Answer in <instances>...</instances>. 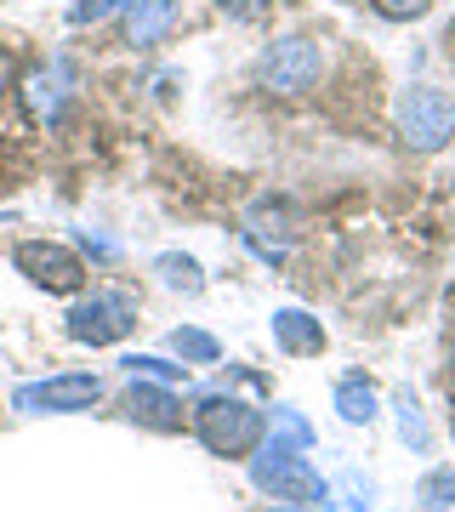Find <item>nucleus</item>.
<instances>
[{
  "instance_id": "17",
  "label": "nucleus",
  "mask_w": 455,
  "mask_h": 512,
  "mask_svg": "<svg viewBox=\"0 0 455 512\" xmlns=\"http://www.w3.org/2000/svg\"><path fill=\"white\" fill-rule=\"evenodd\" d=\"M222 12H228V18H262V12H268L273 0H217Z\"/></svg>"
},
{
  "instance_id": "4",
  "label": "nucleus",
  "mask_w": 455,
  "mask_h": 512,
  "mask_svg": "<svg viewBox=\"0 0 455 512\" xmlns=\"http://www.w3.org/2000/svg\"><path fill=\"white\" fill-rule=\"evenodd\" d=\"M131 325H137V308H131V296H120V291L91 296V302H80V308L69 313V336L74 342H91V348L120 342Z\"/></svg>"
},
{
  "instance_id": "13",
  "label": "nucleus",
  "mask_w": 455,
  "mask_h": 512,
  "mask_svg": "<svg viewBox=\"0 0 455 512\" xmlns=\"http://www.w3.org/2000/svg\"><path fill=\"white\" fill-rule=\"evenodd\" d=\"M126 0H74L69 6V23H97V18H109V12H120Z\"/></svg>"
},
{
  "instance_id": "15",
  "label": "nucleus",
  "mask_w": 455,
  "mask_h": 512,
  "mask_svg": "<svg viewBox=\"0 0 455 512\" xmlns=\"http://www.w3.org/2000/svg\"><path fill=\"white\" fill-rule=\"evenodd\" d=\"M421 495H427L433 507H450V512H455V478H450V473H433L427 484H421Z\"/></svg>"
},
{
  "instance_id": "6",
  "label": "nucleus",
  "mask_w": 455,
  "mask_h": 512,
  "mask_svg": "<svg viewBox=\"0 0 455 512\" xmlns=\"http://www.w3.org/2000/svg\"><path fill=\"white\" fill-rule=\"evenodd\" d=\"M97 376H52V382H29V387H18V410H52V416H63V410H91L97 404Z\"/></svg>"
},
{
  "instance_id": "10",
  "label": "nucleus",
  "mask_w": 455,
  "mask_h": 512,
  "mask_svg": "<svg viewBox=\"0 0 455 512\" xmlns=\"http://www.w3.org/2000/svg\"><path fill=\"white\" fill-rule=\"evenodd\" d=\"M336 404H342L347 421H370V416H376V399H370V387H364V382H342Z\"/></svg>"
},
{
  "instance_id": "9",
  "label": "nucleus",
  "mask_w": 455,
  "mask_h": 512,
  "mask_svg": "<svg viewBox=\"0 0 455 512\" xmlns=\"http://www.w3.org/2000/svg\"><path fill=\"white\" fill-rule=\"evenodd\" d=\"M165 410H171V399H165V393H154V387H137V393H131V416L154 421V427H177L182 416H165Z\"/></svg>"
},
{
  "instance_id": "14",
  "label": "nucleus",
  "mask_w": 455,
  "mask_h": 512,
  "mask_svg": "<svg viewBox=\"0 0 455 512\" xmlns=\"http://www.w3.org/2000/svg\"><path fill=\"white\" fill-rule=\"evenodd\" d=\"M177 353H188V359H217V342L200 336V330H177Z\"/></svg>"
},
{
  "instance_id": "8",
  "label": "nucleus",
  "mask_w": 455,
  "mask_h": 512,
  "mask_svg": "<svg viewBox=\"0 0 455 512\" xmlns=\"http://www.w3.org/2000/svg\"><path fill=\"white\" fill-rule=\"evenodd\" d=\"M171 12H177V0H137V6H131V18H126V40H131V46H148V40L171 23Z\"/></svg>"
},
{
  "instance_id": "16",
  "label": "nucleus",
  "mask_w": 455,
  "mask_h": 512,
  "mask_svg": "<svg viewBox=\"0 0 455 512\" xmlns=\"http://www.w3.org/2000/svg\"><path fill=\"white\" fill-rule=\"evenodd\" d=\"M376 12H382V18H421L427 0H376Z\"/></svg>"
},
{
  "instance_id": "18",
  "label": "nucleus",
  "mask_w": 455,
  "mask_h": 512,
  "mask_svg": "<svg viewBox=\"0 0 455 512\" xmlns=\"http://www.w3.org/2000/svg\"><path fill=\"white\" fill-rule=\"evenodd\" d=\"M450 376H455V353H450Z\"/></svg>"
},
{
  "instance_id": "12",
  "label": "nucleus",
  "mask_w": 455,
  "mask_h": 512,
  "mask_svg": "<svg viewBox=\"0 0 455 512\" xmlns=\"http://www.w3.org/2000/svg\"><path fill=\"white\" fill-rule=\"evenodd\" d=\"M160 274L165 285H182V291H200V268L188 256H160Z\"/></svg>"
},
{
  "instance_id": "3",
  "label": "nucleus",
  "mask_w": 455,
  "mask_h": 512,
  "mask_svg": "<svg viewBox=\"0 0 455 512\" xmlns=\"http://www.w3.org/2000/svg\"><path fill=\"white\" fill-rule=\"evenodd\" d=\"M200 439L217 450V456H245L256 439H262V416L239 399H205L200 404Z\"/></svg>"
},
{
  "instance_id": "11",
  "label": "nucleus",
  "mask_w": 455,
  "mask_h": 512,
  "mask_svg": "<svg viewBox=\"0 0 455 512\" xmlns=\"http://www.w3.org/2000/svg\"><path fill=\"white\" fill-rule=\"evenodd\" d=\"M57 97H63L57 92V74H35V80H29V109H35L40 120H52L57 114Z\"/></svg>"
},
{
  "instance_id": "2",
  "label": "nucleus",
  "mask_w": 455,
  "mask_h": 512,
  "mask_svg": "<svg viewBox=\"0 0 455 512\" xmlns=\"http://www.w3.org/2000/svg\"><path fill=\"white\" fill-rule=\"evenodd\" d=\"M12 268L29 274L40 291H57V296H69L86 285V262L69 245H52V239H23L18 251H12Z\"/></svg>"
},
{
  "instance_id": "1",
  "label": "nucleus",
  "mask_w": 455,
  "mask_h": 512,
  "mask_svg": "<svg viewBox=\"0 0 455 512\" xmlns=\"http://www.w3.org/2000/svg\"><path fill=\"white\" fill-rule=\"evenodd\" d=\"M399 131L410 148H444L455 137V97L438 86H410L399 97Z\"/></svg>"
},
{
  "instance_id": "19",
  "label": "nucleus",
  "mask_w": 455,
  "mask_h": 512,
  "mask_svg": "<svg viewBox=\"0 0 455 512\" xmlns=\"http://www.w3.org/2000/svg\"><path fill=\"white\" fill-rule=\"evenodd\" d=\"M450 40H455V18H450Z\"/></svg>"
},
{
  "instance_id": "5",
  "label": "nucleus",
  "mask_w": 455,
  "mask_h": 512,
  "mask_svg": "<svg viewBox=\"0 0 455 512\" xmlns=\"http://www.w3.org/2000/svg\"><path fill=\"white\" fill-rule=\"evenodd\" d=\"M319 69H325V57H319V46L313 40H279L262 63H256V74H262V86L268 92H308L313 80H319Z\"/></svg>"
},
{
  "instance_id": "7",
  "label": "nucleus",
  "mask_w": 455,
  "mask_h": 512,
  "mask_svg": "<svg viewBox=\"0 0 455 512\" xmlns=\"http://www.w3.org/2000/svg\"><path fill=\"white\" fill-rule=\"evenodd\" d=\"M273 336H279L291 353H319V348H325V330H319V319H308V313H296V308H285L279 319H273Z\"/></svg>"
}]
</instances>
